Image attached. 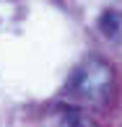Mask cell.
<instances>
[{"mask_svg":"<svg viewBox=\"0 0 122 127\" xmlns=\"http://www.w3.org/2000/svg\"><path fill=\"white\" fill-rule=\"evenodd\" d=\"M112 80H114L112 67L107 62L96 60V57H91L70 75L68 91L75 94L78 99H83V101L101 104V101H107L109 91H112Z\"/></svg>","mask_w":122,"mask_h":127,"instance_id":"obj_1","label":"cell"},{"mask_svg":"<svg viewBox=\"0 0 122 127\" xmlns=\"http://www.w3.org/2000/svg\"><path fill=\"white\" fill-rule=\"evenodd\" d=\"M120 26H122V21H120V16H117V13H112V10L101 13V21H99V29H101V31L107 34V36L117 39V36H120Z\"/></svg>","mask_w":122,"mask_h":127,"instance_id":"obj_2","label":"cell"},{"mask_svg":"<svg viewBox=\"0 0 122 127\" xmlns=\"http://www.w3.org/2000/svg\"><path fill=\"white\" fill-rule=\"evenodd\" d=\"M60 127H94L91 125L88 117H83L81 112H75V109H70V112L62 114V125Z\"/></svg>","mask_w":122,"mask_h":127,"instance_id":"obj_3","label":"cell"}]
</instances>
